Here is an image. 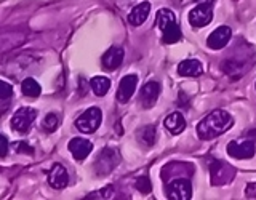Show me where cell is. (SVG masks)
Returning a JSON list of instances; mask_svg holds the SVG:
<instances>
[{
  "instance_id": "1",
  "label": "cell",
  "mask_w": 256,
  "mask_h": 200,
  "mask_svg": "<svg viewBox=\"0 0 256 200\" xmlns=\"http://www.w3.org/2000/svg\"><path fill=\"white\" fill-rule=\"evenodd\" d=\"M232 125H234V118L229 112L216 109L210 112L204 120H200V124L197 125V134L200 140L208 141L226 133L228 130H230Z\"/></svg>"
},
{
  "instance_id": "2",
  "label": "cell",
  "mask_w": 256,
  "mask_h": 200,
  "mask_svg": "<svg viewBox=\"0 0 256 200\" xmlns=\"http://www.w3.org/2000/svg\"><path fill=\"white\" fill-rule=\"evenodd\" d=\"M174 18V13L172 10H166V8L157 12V26L162 30V40L166 45H173L180 42L181 38V29Z\"/></svg>"
},
{
  "instance_id": "3",
  "label": "cell",
  "mask_w": 256,
  "mask_h": 200,
  "mask_svg": "<svg viewBox=\"0 0 256 200\" xmlns=\"http://www.w3.org/2000/svg\"><path fill=\"white\" fill-rule=\"evenodd\" d=\"M101 120H102L101 109L100 108H90L76 120V126H77L78 132L90 134V133H94L96 130H98L100 125H101Z\"/></svg>"
},
{
  "instance_id": "4",
  "label": "cell",
  "mask_w": 256,
  "mask_h": 200,
  "mask_svg": "<svg viewBox=\"0 0 256 200\" xmlns=\"http://www.w3.org/2000/svg\"><path fill=\"white\" fill-rule=\"evenodd\" d=\"M120 162V154L116 150V149H110V148H106L101 150V154L96 158V164H94V170L100 176H104V174H109L114 168L118 165Z\"/></svg>"
},
{
  "instance_id": "5",
  "label": "cell",
  "mask_w": 256,
  "mask_h": 200,
  "mask_svg": "<svg viewBox=\"0 0 256 200\" xmlns=\"http://www.w3.org/2000/svg\"><path fill=\"white\" fill-rule=\"evenodd\" d=\"M36 117H37V112L32 108H21L16 110L12 117V128L21 134L28 133L30 130L32 124H34Z\"/></svg>"
},
{
  "instance_id": "6",
  "label": "cell",
  "mask_w": 256,
  "mask_h": 200,
  "mask_svg": "<svg viewBox=\"0 0 256 200\" xmlns=\"http://www.w3.org/2000/svg\"><path fill=\"white\" fill-rule=\"evenodd\" d=\"M166 197L172 200H189L192 197V188L188 180H174L168 184Z\"/></svg>"
},
{
  "instance_id": "7",
  "label": "cell",
  "mask_w": 256,
  "mask_h": 200,
  "mask_svg": "<svg viewBox=\"0 0 256 200\" xmlns=\"http://www.w3.org/2000/svg\"><path fill=\"white\" fill-rule=\"evenodd\" d=\"M213 20V8L212 5H202L198 4L196 8H192L189 13V22L194 28H204L210 24Z\"/></svg>"
},
{
  "instance_id": "8",
  "label": "cell",
  "mask_w": 256,
  "mask_h": 200,
  "mask_svg": "<svg viewBox=\"0 0 256 200\" xmlns=\"http://www.w3.org/2000/svg\"><path fill=\"white\" fill-rule=\"evenodd\" d=\"M228 173H234V172H230V168L220 162V160L216 158L210 160V174H212V182L214 186H222V184L230 181L232 176L230 174L228 176Z\"/></svg>"
},
{
  "instance_id": "9",
  "label": "cell",
  "mask_w": 256,
  "mask_h": 200,
  "mask_svg": "<svg viewBox=\"0 0 256 200\" xmlns=\"http://www.w3.org/2000/svg\"><path fill=\"white\" fill-rule=\"evenodd\" d=\"M256 152L254 148V142L253 141H245V142H236V141H230L229 146H228V154L234 158H252Z\"/></svg>"
},
{
  "instance_id": "10",
  "label": "cell",
  "mask_w": 256,
  "mask_h": 200,
  "mask_svg": "<svg viewBox=\"0 0 256 200\" xmlns=\"http://www.w3.org/2000/svg\"><path fill=\"white\" fill-rule=\"evenodd\" d=\"M232 37V30L228 26H221L218 28L216 30H213L210 36H208V40H206V44L208 46L212 48V50H221V48H224L228 44H229V40Z\"/></svg>"
},
{
  "instance_id": "11",
  "label": "cell",
  "mask_w": 256,
  "mask_h": 200,
  "mask_svg": "<svg viewBox=\"0 0 256 200\" xmlns=\"http://www.w3.org/2000/svg\"><path fill=\"white\" fill-rule=\"evenodd\" d=\"M48 182L54 189H64L69 184V174L68 170L60 164H54L52 170L48 172Z\"/></svg>"
},
{
  "instance_id": "12",
  "label": "cell",
  "mask_w": 256,
  "mask_h": 200,
  "mask_svg": "<svg viewBox=\"0 0 256 200\" xmlns=\"http://www.w3.org/2000/svg\"><path fill=\"white\" fill-rule=\"evenodd\" d=\"M93 149V144L85 140V138H72L69 141V150H70V154L74 156L76 160H84L88 156H90V152Z\"/></svg>"
},
{
  "instance_id": "13",
  "label": "cell",
  "mask_w": 256,
  "mask_h": 200,
  "mask_svg": "<svg viewBox=\"0 0 256 200\" xmlns=\"http://www.w3.org/2000/svg\"><path fill=\"white\" fill-rule=\"evenodd\" d=\"M136 85H138V77L136 76H125L122 80H120V85H118V90H117V100L120 102L130 101V98L136 90Z\"/></svg>"
},
{
  "instance_id": "14",
  "label": "cell",
  "mask_w": 256,
  "mask_h": 200,
  "mask_svg": "<svg viewBox=\"0 0 256 200\" xmlns=\"http://www.w3.org/2000/svg\"><path fill=\"white\" fill-rule=\"evenodd\" d=\"M158 94H160V85L158 82H148L146 85L142 86L141 90V104L144 109H150L158 100Z\"/></svg>"
},
{
  "instance_id": "15",
  "label": "cell",
  "mask_w": 256,
  "mask_h": 200,
  "mask_svg": "<svg viewBox=\"0 0 256 200\" xmlns=\"http://www.w3.org/2000/svg\"><path fill=\"white\" fill-rule=\"evenodd\" d=\"M124 48H120V46H110L109 50L104 53L102 56V66L106 68L108 70H114L117 69L120 64H122L124 61Z\"/></svg>"
},
{
  "instance_id": "16",
  "label": "cell",
  "mask_w": 256,
  "mask_h": 200,
  "mask_svg": "<svg viewBox=\"0 0 256 200\" xmlns=\"http://www.w3.org/2000/svg\"><path fill=\"white\" fill-rule=\"evenodd\" d=\"M149 13H150V4L142 2L140 5H136L130 12V14H128V21H130L132 26H141V24L148 20Z\"/></svg>"
},
{
  "instance_id": "17",
  "label": "cell",
  "mask_w": 256,
  "mask_h": 200,
  "mask_svg": "<svg viewBox=\"0 0 256 200\" xmlns=\"http://www.w3.org/2000/svg\"><path fill=\"white\" fill-rule=\"evenodd\" d=\"M204 72V68L197 60H184L178 66V74L182 77H198Z\"/></svg>"
},
{
  "instance_id": "18",
  "label": "cell",
  "mask_w": 256,
  "mask_h": 200,
  "mask_svg": "<svg viewBox=\"0 0 256 200\" xmlns=\"http://www.w3.org/2000/svg\"><path fill=\"white\" fill-rule=\"evenodd\" d=\"M165 126H166V130H170L173 134H180L184 128H186V120H184L182 114H180V112H172V114L165 118Z\"/></svg>"
},
{
  "instance_id": "19",
  "label": "cell",
  "mask_w": 256,
  "mask_h": 200,
  "mask_svg": "<svg viewBox=\"0 0 256 200\" xmlns=\"http://www.w3.org/2000/svg\"><path fill=\"white\" fill-rule=\"evenodd\" d=\"M90 86L96 96H104L110 88V80L108 77L102 76H96L90 80Z\"/></svg>"
},
{
  "instance_id": "20",
  "label": "cell",
  "mask_w": 256,
  "mask_h": 200,
  "mask_svg": "<svg viewBox=\"0 0 256 200\" xmlns=\"http://www.w3.org/2000/svg\"><path fill=\"white\" fill-rule=\"evenodd\" d=\"M21 90L22 93L26 96H30V98H37V96L40 94V92H42V88H40L38 82H36L34 78H24L22 84H21Z\"/></svg>"
},
{
  "instance_id": "21",
  "label": "cell",
  "mask_w": 256,
  "mask_h": 200,
  "mask_svg": "<svg viewBox=\"0 0 256 200\" xmlns=\"http://www.w3.org/2000/svg\"><path fill=\"white\" fill-rule=\"evenodd\" d=\"M138 140L140 142H142L144 146H154V142H156V128L149 125V126H144L141 128V130L138 132Z\"/></svg>"
},
{
  "instance_id": "22",
  "label": "cell",
  "mask_w": 256,
  "mask_h": 200,
  "mask_svg": "<svg viewBox=\"0 0 256 200\" xmlns=\"http://www.w3.org/2000/svg\"><path fill=\"white\" fill-rule=\"evenodd\" d=\"M58 124H60L58 116H56V114H48V116L45 117V120H44L42 126H44V130H45V132L52 133V132L56 130V128H58Z\"/></svg>"
},
{
  "instance_id": "23",
  "label": "cell",
  "mask_w": 256,
  "mask_h": 200,
  "mask_svg": "<svg viewBox=\"0 0 256 200\" xmlns=\"http://www.w3.org/2000/svg\"><path fill=\"white\" fill-rule=\"evenodd\" d=\"M134 186H136V189H138L140 192H142V194H149L150 189H152V186H150V180L148 178V176H141V178L136 180Z\"/></svg>"
},
{
  "instance_id": "24",
  "label": "cell",
  "mask_w": 256,
  "mask_h": 200,
  "mask_svg": "<svg viewBox=\"0 0 256 200\" xmlns=\"http://www.w3.org/2000/svg\"><path fill=\"white\" fill-rule=\"evenodd\" d=\"M12 94H13V86L8 84V82H4V80H0V101L8 100Z\"/></svg>"
},
{
  "instance_id": "25",
  "label": "cell",
  "mask_w": 256,
  "mask_h": 200,
  "mask_svg": "<svg viewBox=\"0 0 256 200\" xmlns=\"http://www.w3.org/2000/svg\"><path fill=\"white\" fill-rule=\"evenodd\" d=\"M14 150L16 152H24V154H32V149L28 146L26 142H14Z\"/></svg>"
},
{
  "instance_id": "26",
  "label": "cell",
  "mask_w": 256,
  "mask_h": 200,
  "mask_svg": "<svg viewBox=\"0 0 256 200\" xmlns=\"http://www.w3.org/2000/svg\"><path fill=\"white\" fill-rule=\"evenodd\" d=\"M8 152V140L0 133V157H5Z\"/></svg>"
},
{
  "instance_id": "27",
  "label": "cell",
  "mask_w": 256,
  "mask_h": 200,
  "mask_svg": "<svg viewBox=\"0 0 256 200\" xmlns=\"http://www.w3.org/2000/svg\"><path fill=\"white\" fill-rule=\"evenodd\" d=\"M245 196L248 198H256V182L248 184L246 189H245Z\"/></svg>"
},
{
  "instance_id": "28",
  "label": "cell",
  "mask_w": 256,
  "mask_h": 200,
  "mask_svg": "<svg viewBox=\"0 0 256 200\" xmlns=\"http://www.w3.org/2000/svg\"><path fill=\"white\" fill-rule=\"evenodd\" d=\"M197 4H202V5H213L214 0H196Z\"/></svg>"
},
{
  "instance_id": "29",
  "label": "cell",
  "mask_w": 256,
  "mask_h": 200,
  "mask_svg": "<svg viewBox=\"0 0 256 200\" xmlns=\"http://www.w3.org/2000/svg\"><path fill=\"white\" fill-rule=\"evenodd\" d=\"M178 2H182V0H178Z\"/></svg>"
}]
</instances>
